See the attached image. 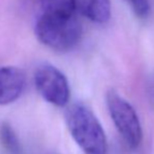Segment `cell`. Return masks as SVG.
I'll list each match as a JSON object with an SVG mask.
<instances>
[{"label": "cell", "mask_w": 154, "mask_h": 154, "mask_svg": "<svg viewBox=\"0 0 154 154\" xmlns=\"http://www.w3.org/2000/svg\"><path fill=\"white\" fill-rule=\"evenodd\" d=\"M71 136L85 154H107L108 143L102 125L87 106L72 105L66 113Z\"/></svg>", "instance_id": "cell-1"}, {"label": "cell", "mask_w": 154, "mask_h": 154, "mask_svg": "<svg viewBox=\"0 0 154 154\" xmlns=\"http://www.w3.org/2000/svg\"><path fill=\"white\" fill-rule=\"evenodd\" d=\"M0 147L3 154H21L16 133L8 123L0 124Z\"/></svg>", "instance_id": "cell-8"}, {"label": "cell", "mask_w": 154, "mask_h": 154, "mask_svg": "<svg viewBox=\"0 0 154 154\" xmlns=\"http://www.w3.org/2000/svg\"><path fill=\"white\" fill-rule=\"evenodd\" d=\"M40 15L70 16L75 11V0H35Z\"/></svg>", "instance_id": "cell-7"}, {"label": "cell", "mask_w": 154, "mask_h": 154, "mask_svg": "<svg viewBox=\"0 0 154 154\" xmlns=\"http://www.w3.org/2000/svg\"><path fill=\"white\" fill-rule=\"evenodd\" d=\"M35 34L45 46L57 51H67L79 43L82 26L73 15H40L35 25Z\"/></svg>", "instance_id": "cell-2"}, {"label": "cell", "mask_w": 154, "mask_h": 154, "mask_svg": "<svg viewBox=\"0 0 154 154\" xmlns=\"http://www.w3.org/2000/svg\"><path fill=\"white\" fill-rule=\"evenodd\" d=\"M26 77L18 67H0V106L18 100L24 91Z\"/></svg>", "instance_id": "cell-5"}, {"label": "cell", "mask_w": 154, "mask_h": 154, "mask_svg": "<svg viewBox=\"0 0 154 154\" xmlns=\"http://www.w3.org/2000/svg\"><path fill=\"white\" fill-rule=\"evenodd\" d=\"M153 92H154V82H153Z\"/></svg>", "instance_id": "cell-10"}, {"label": "cell", "mask_w": 154, "mask_h": 154, "mask_svg": "<svg viewBox=\"0 0 154 154\" xmlns=\"http://www.w3.org/2000/svg\"><path fill=\"white\" fill-rule=\"evenodd\" d=\"M110 116L126 144L136 149L143 140V130L140 119L133 106L114 90H109L106 95Z\"/></svg>", "instance_id": "cell-3"}, {"label": "cell", "mask_w": 154, "mask_h": 154, "mask_svg": "<svg viewBox=\"0 0 154 154\" xmlns=\"http://www.w3.org/2000/svg\"><path fill=\"white\" fill-rule=\"evenodd\" d=\"M131 5L135 15L140 18H146L150 12V5L148 0H127Z\"/></svg>", "instance_id": "cell-9"}, {"label": "cell", "mask_w": 154, "mask_h": 154, "mask_svg": "<svg viewBox=\"0 0 154 154\" xmlns=\"http://www.w3.org/2000/svg\"><path fill=\"white\" fill-rule=\"evenodd\" d=\"M75 10L97 23L107 22L111 14L109 0H75Z\"/></svg>", "instance_id": "cell-6"}, {"label": "cell", "mask_w": 154, "mask_h": 154, "mask_svg": "<svg viewBox=\"0 0 154 154\" xmlns=\"http://www.w3.org/2000/svg\"><path fill=\"white\" fill-rule=\"evenodd\" d=\"M35 85L42 97L48 103L63 107L69 101L70 88L62 71L51 64H43L35 71Z\"/></svg>", "instance_id": "cell-4"}]
</instances>
